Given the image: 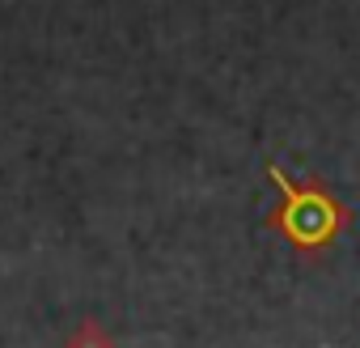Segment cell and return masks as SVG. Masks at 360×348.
I'll return each mask as SVG.
<instances>
[{
    "mask_svg": "<svg viewBox=\"0 0 360 348\" xmlns=\"http://www.w3.org/2000/svg\"><path fill=\"white\" fill-rule=\"evenodd\" d=\"M267 174L276 179V187L284 192V209L271 217V225H276L292 247H305V251L326 247V242L347 225V209H343L330 192H322V187H292L288 174H284L280 166H267Z\"/></svg>",
    "mask_w": 360,
    "mask_h": 348,
    "instance_id": "6da1fadb",
    "label": "cell"
},
{
    "mask_svg": "<svg viewBox=\"0 0 360 348\" xmlns=\"http://www.w3.org/2000/svg\"><path fill=\"white\" fill-rule=\"evenodd\" d=\"M68 348H110V344L102 340V331H98V327H81V331H77V340H72Z\"/></svg>",
    "mask_w": 360,
    "mask_h": 348,
    "instance_id": "7a4b0ae2",
    "label": "cell"
}]
</instances>
